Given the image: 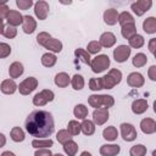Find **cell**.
I'll return each mask as SVG.
<instances>
[{"mask_svg": "<svg viewBox=\"0 0 156 156\" xmlns=\"http://www.w3.org/2000/svg\"><path fill=\"white\" fill-rule=\"evenodd\" d=\"M118 23H119L121 27H122V26H126V24H128V23H135V20H134V17L132 16V13H129L128 11H123V12H121L119 16H118Z\"/></svg>", "mask_w": 156, "mask_h": 156, "instance_id": "8d00e7d4", "label": "cell"}, {"mask_svg": "<svg viewBox=\"0 0 156 156\" xmlns=\"http://www.w3.org/2000/svg\"><path fill=\"white\" fill-rule=\"evenodd\" d=\"M0 138H1V146H4V145H5V141H6V139H5V135L1 133V134H0Z\"/></svg>", "mask_w": 156, "mask_h": 156, "instance_id": "f5cc1de1", "label": "cell"}, {"mask_svg": "<svg viewBox=\"0 0 156 156\" xmlns=\"http://www.w3.org/2000/svg\"><path fill=\"white\" fill-rule=\"evenodd\" d=\"M147 48H149V51L152 52V54L156 51V38H151V39L149 40Z\"/></svg>", "mask_w": 156, "mask_h": 156, "instance_id": "f907efd6", "label": "cell"}, {"mask_svg": "<svg viewBox=\"0 0 156 156\" xmlns=\"http://www.w3.org/2000/svg\"><path fill=\"white\" fill-rule=\"evenodd\" d=\"M119 127H121V135H122L124 141H133V140L136 139L138 133H136V129L133 124L124 122Z\"/></svg>", "mask_w": 156, "mask_h": 156, "instance_id": "ba28073f", "label": "cell"}, {"mask_svg": "<svg viewBox=\"0 0 156 156\" xmlns=\"http://www.w3.org/2000/svg\"><path fill=\"white\" fill-rule=\"evenodd\" d=\"M101 44L98 41V40H91V41H89L88 43V46H87V51L89 52V54H93V55H95V54H98V52H100V50H101Z\"/></svg>", "mask_w": 156, "mask_h": 156, "instance_id": "b9f144b4", "label": "cell"}, {"mask_svg": "<svg viewBox=\"0 0 156 156\" xmlns=\"http://www.w3.org/2000/svg\"><path fill=\"white\" fill-rule=\"evenodd\" d=\"M24 72V68H23V65L18 61H15L10 65L9 67V74H10V78L11 79H16L18 77H21Z\"/></svg>", "mask_w": 156, "mask_h": 156, "instance_id": "ffe728a7", "label": "cell"}, {"mask_svg": "<svg viewBox=\"0 0 156 156\" xmlns=\"http://www.w3.org/2000/svg\"><path fill=\"white\" fill-rule=\"evenodd\" d=\"M55 98V94L52 90L50 89H43L41 91L37 93L33 98V105L40 107V106H44L46 105L48 102H51Z\"/></svg>", "mask_w": 156, "mask_h": 156, "instance_id": "5b68a950", "label": "cell"}, {"mask_svg": "<svg viewBox=\"0 0 156 156\" xmlns=\"http://www.w3.org/2000/svg\"><path fill=\"white\" fill-rule=\"evenodd\" d=\"M143 29L146 34H154L156 33V17H147L143 22Z\"/></svg>", "mask_w": 156, "mask_h": 156, "instance_id": "484cf974", "label": "cell"}, {"mask_svg": "<svg viewBox=\"0 0 156 156\" xmlns=\"http://www.w3.org/2000/svg\"><path fill=\"white\" fill-rule=\"evenodd\" d=\"M88 102L94 108H100V107L110 108L115 105V99L112 95H107V94H102V95L93 94L88 98Z\"/></svg>", "mask_w": 156, "mask_h": 156, "instance_id": "7a4b0ae2", "label": "cell"}, {"mask_svg": "<svg viewBox=\"0 0 156 156\" xmlns=\"http://www.w3.org/2000/svg\"><path fill=\"white\" fill-rule=\"evenodd\" d=\"M147 110V101L145 99H136L132 102V111L135 115H141Z\"/></svg>", "mask_w": 156, "mask_h": 156, "instance_id": "44dd1931", "label": "cell"}, {"mask_svg": "<svg viewBox=\"0 0 156 156\" xmlns=\"http://www.w3.org/2000/svg\"><path fill=\"white\" fill-rule=\"evenodd\" d=\"M1 35H4L5 38L12 39L17 35V28L12 27L10 24H5V21H1V30H0Z\"/></svg>", "mask_w": 156, "mask_h": 156, "instance_id": "cb8c5ba5", "label": "cell"}, {"mask_svg": "<svg viewBox=\"0 0 156 156\" xmlns=\"http://www.w3.org/2000/svg\"><path fill=\"white\" fill-rule=\"evenodd\" d=\"M99 43L102 48H112L116 44V35L112 32H105L100 35Z\"/></svg>", "mask_w": 156, "mask_h": 156, "instance_id": "e0dca14e", "label": "cell"}, {"mask_svg": "<svg viewBox=\"0 0 156 156\" xmlns=\"http://www.w3.org/2000/svg\"><path fill=\"white\" fill-rule=\"evenodd\" d=\"M82 126V133L84 135H93L95 132V123L90 119H83V122L80 123Z\"/></svg>", "mask_w": 156, "mask_h": 156, "instance_id": "f546056e", "label": "cell"}, {"mask_svg": "<svg viewBox=\"0 0 156 156\" xmlns=\"http://www.w3.org/2000/svg\"><path fill=\"white\" fill-rule=\"evenodd\" d=\"M9 12H10V9L7 7V5L6 4H1L0 5V18H1V21H5L6 20Z\"/></svg>", "mask_w": 156, "mask_h": 156, "instance_id": "7dc6e473", "label": "cell"}, {"mask_svg": "<svg viewBox=\"0 0 156 156\" xmlns=\"http://www.w3.org/2000/svg\"><path fill=\"white\" fill-rule=\"evenodd\" d=\"M146 62H147V57H146V55L143 54V52H138V54H135L134 57H133V60H132L133 66L136 67V68H139V67H144V66L146 65Z\"/></svg>", "mask_w": 156, "mask_h": 156, "instance_id": "e575fe53", "label": "cell"}, {"mask_svg": "<svg viewBox=\"0 0 156 156\" xmlns=\"http://www.w3.org/2000/svg\"><path fill=\"white\" fill-rule=\"evenodd\" d=\"M154 112L156 113V100L154 101Z\"/></svg>", "mask_w": 156, "mask_h": 156, "instance_id": "11a10c76", "label": "cell"}, {"mask_svg": "<svg viewBox=\"0 0 156 156\" xmlns=\"http://www.w3.org/2000/svg\"><path fill=\"white\" fill-rule=\"evenodd\" d=\"M54 145L52 139H34L32 141V146L35 149H50V146Z\"/></svg>", "mask_w": 156, "mask_h": 156, "instance_id": "1f68e13d", "label": "cell"}, {"mask_svg": "<svg viewBox=\"0 0 156 156\" xmlns=\"http://www.w3.org/2000/svg\"><path fill=\"white\" fill-rule=\"evenodd\" d=\"M146 146L143 144H136L134 146L130 147L129 150V155L130 156H145L146 155Z\"/></svg>", "mask_w": 156, "mask_h": 156, "instance_id": "ab89813d", "label": "cell"}, {"mask_svg": "<svg viewBox=\"0 0 156 156\" xmlns=\"http://www.w3.org/2000/svg\"><path fill=\"white\" fill-rule=\"evenodd\" d=\"M49 9L50 7H49V4L46 1H44V0L37 1L34 4V13H35L37 18L40 20V21L46 20V17L49 15Z\"/></svg>", "mask_w": 156, "mask_h": 156, "instance_id": "30bf717a", "label": "cell"}, {"mask_svg": "<svg viewBox=\"0 0 156 156\" xmlns=\"http://www.w3.org/2000/svg\"><path fill=\"white\" fill-rule=\"evenodd\" d=\"M73 115L78 119H85V117L88 116V107L83 104H78L73 108Z\"/></svg>", "mask_w": 156, "mask_h": 156, "instance_id": "d6a6232c", "label": "cell"}, {"mask_svg": "<svg viewBox=\"0 0 156 156\" xmlns=\"http://www.w3.org/2000/svg\"><path fill=\"white\" fill-rule=\"evenodd\" d=\"M71 84L74 90H82L84 88V78L80 74H74L71 79Z\"/></svg>", "mask_w": 156, "mask_h": 156, "instance_id": "60d3db41", "label": "cell"}, {"mask_svg": "<svg viewBox=\"0 0 156 156\" xmlns=\"http://www.w3.org/2000/svg\"><path fill=\"white\" fill-rule=\"evenodd\" d=\"M119 151H121V147L117 144H104L100 146L101 156H117Z\"/></svg>", "mask_w": 156, "mask_h": 156, "instance_id": "5bb4252c", "label": "cell"}, {"mask_svg": "<svg viewBox=\"0 0 156 156\" xmlns=\"http://www.w3.org/2000/svg\"><path fill=\"white\" fill-rule=\"evenodd\" d=\"M128 41H129V46H130V48H133V49H139V48H141V46L144 45L145 39H144L143 35H140V34H135V35L132 37Z\"/></svg>", "mask_w": 156, "mask_h": 156, "instance_id": "f35d334b", "label": "cell"}, {"mask_svg": "<svg viewBox=\"0 0 156 156\" xmlns=\"http://www.w3.org/2000/svg\"><path fill=\"white\" fill-rule=\"evenodd\" d=\"M89 89L93 91H98L104 89L102 88V83H101V78H90L89 80Z\"/></svg>", "mask_w": 156, "mask_h": 156, "instance_id": "7bdbcfd3", "label": "cell"}, {"mask_svg": "<svg viewBox=\"0 0 156 156\" xmlns=\"http://www.w3.org/2000/svg\"><path fill=\"white\" fill-rule=\"evenodd\" d=\"M62 43L58 40V39H56V38H51L46 44H45V49H48L49 51H51L52 54H57V52H61V50H62Z\"/></svg>", "mask_w": 156, "mask_h": 156, "instance_id": "4316f807", "label": "cell"}, {"mask_svg": "<svg viewBox=\"0 0 156 156\" xmlns=\"http://www.w3.org/2000/svg\"><path fill=\"white\" fill-rule=\"evenodd\" d=\"M52 156H63V155H62V154H58V152H57V154H54Z\"/></svg>", "mask_w": 156, "mask_h": 156, "instance_id": "9f6ffc18", "label": "cell"}, {"mask_svg": "<svg viewBox=\"0 0 156 156\" xmlns=\"http://www.w3.org/2000/svg\"><path fill=\"white\" fill-rule=\"evenodd\" d=\"M118 136V130L115 126H108L102 130V138L107 141H115Z\"/></svg>", "mask_w": 156, "mask_h": 156, "instance_id": "d4e9b609", "label": "cell"}, {"mask_svg": "<svg viewBox=\"0 0 156 156\" xmlns=\"http://www.w3.org/2000/svg\"><path fill=\"white\" fill-rule=\"evenodd\" d=\"M1 156H16L12 151H4L2 154H1Z\"/></svg>", "mask_w": 156, "mask_h": 156, "instance_id": "816d5d0a", "label": "cell"}, {"mask_svg": "<svg viewBox=\"0 0 156 156\" xmlns=\"http://www.w3.org/2000/svg\"><path fill=\"white\" fill-rule=\"evenodd\" d=\"M63 151L67 156H76L78 152V144L74 140H69L68 143L63 144Z\"/></svg>", "mask_w": 156, "mask_h": 156, "instance_id": "836d02e7", "label": "cell"}, {"mask_svg": "<svg viewBox=\"0 0 156 156\" xmlns=\"http://www.w3.org/2000/svg\"><path fill=\"white\" fill-rule=\"evenodd\" d=\"M54 82H55V84H56L58 88H66V87H68V84L71 83V78H69L68 73H66V72H58V73L55 76Z\"/></svg>", "mask_w": 156, "mask_h": 156, "instance_id": "7402d4cb", "label": "cell"}, {"mask_svg": "<svg viewBox=\"0 0 156 156\" xmlns=\"http://www.w3.org/2000/svg\"><path fill=\"white\" fill-rule=\"evenodd\" d=\"M147 76L152 82H156V66L155 65L150 66V68L147 69Z\"/></svg>", "mask_w": 156, "mask_h": 156, "instance_id": "681fc988", "label": "cell"}, {"mask_svg": "<svg viewBox=\"0 0 156 156\" xmlns=\"http://www.w3.org/2000/svg\"><path fill=\"white\" fill-rule=\"evenodd\" d=\"M33 4L34 2L32 0H16V5L20 10H28L33 6Z\"/></svg>", "mask_w": 156, "mask_h": 156, "instance_id": "bcb514c9", "label": "cell"}, {"mask_svg": "<svg viewBox=\"0 0 156 156\" xmlns=\"http://www.w3.org/2000/svg\"><path fill=\"white\" fill-rule=\"evenodd\" d=\"M10 136H11V139H12L15 143H21V141L24 140L26 134H24V132H23L22 128H20V127H13V128L11 129V132H10Z\"/></svg>", "mask_w": 156, "mask_h": 156, "instance_id": "4dcf8cb0", "label": "cell"}, {"mask_svg": "<svg viewBox=\"0 0 156 156\" xmlns=\"http://www.w3.org/2000/svg\"><path fill=\"white\" fill-rule=\"evenodd\" d=\"M121 80H122V72L119 69H117V68L110 69L107 72V74L101 77V83H102V88L104 89H112L113 87L119 84Z\"/></svg>", "mask_w": 156, "mask_h": 156, "instance_id": "3957f363", "label": "cell"}, {"mask_svg": "<svg viewBox=\"0 0 156 156\" xmlns=\"http://www.w3.org/2000/svg\"><path fill=\"white\" fill-rule=\"evenodd\" d=\"M108 67H110V58L107 55L101 54V55H98L94 58H91L90 68L94 73H101L105 69H107Z\"/></svg>", "mask_w": 156, "mask_h": 156, "instance_id": "277c9868", "label": "cell"}, {"mask_svg": "<svg viewBox=\"0 0 156 156\" xmlns=\"http://www.w3.org/2000/svg\"><path fill=\"white\" fill-rule=\"evenodd\" d=\"M51 39V35L48 33V32H40L38 35H37V43L41 46H45V44Z\"/></svg>", "mask_w": 156, "mask_h": 156, "instance_id": "ee69618b", "label": "cell"}, {"mask_svg": "<svg viewBox=\"0 0 156 156\" xmlns=\"http://www.w3.org/2000/svg\"><path fill=\"white\" fill-rule=\"evenodd\" d=\"M23 18H24V16H22L20 13V11L10 10V12H9L7 17H6V22H7V24H10L12 27H17V26L23 23Z\"/></svg>", "mask_w": 156, "mask_h": 156, "instance_id": "4fadbf2b", "label": "cell"}, {"mask_svg": "<svg viewBox=\"0 0 156 156\" xmlns=\"http://www.w3.org/2000/svg\"><path fill=\"white\" fill-rule=\"evenodd\" d=\"M26 130L35 139H45L54 133L55 122L49 111L35 110L28 115L24 122Z\"/></svg>", "mask_w": 156, "mask_h": 156, "instance_id": "6da1fadb", "label": "cell"}, {"mask_svg": "<svg viewBox=\"0 0 156 156\" xmlns=\"http://www.w3.org/2000/svg\"><path fill=\"white\" fill-rule=\"evenodd\" d=\"M37 87H38V79L35 77H28L20 83L18 91L22 95H29L33 90H35Z\"/></svg>", "mask_w": 156, "mask_h": 156, "instance_id": "8992f818", "label": "cell"}, {"mask_svg": "<svg viewBox=\"0 0 156 156\" xmlns=\"http://www.w3.org/2000/svg\"><path fill=\"white\" fill-rule=\"evenodd\" d=\"M56 61H57V57H56V55L52 54V52H45V54L41 56V65H43L44 67H49V68H50V67L55 66Z\"/></svg>", "mask_w": 156, "mask_h": 156, "instance_id": "f1b7e54d", "label": "cell"}, {"mask_svg": "<svg viewBox=\"0 0 156 156\" xmlns=\"http://www.w3.org/2000/svg\"><path fill=\"white\" fill-rule=\"evenodd\" d=\"M11 54V46L6 43H0V57L5 58Z\"/></svg>", "mask_w": 156, "mask_h": 156, "instance_id": "f6af8a7d", "label": "cell"}, {"mask_svg": "<svg viewBox=\"0 0 156 156\" xmlns=\"http://www.w3.org/2000/svg\"><path fill=\"white\" fill-rule=\"evenodd\" d=\"M74 56H76L77 58H79L83 63L90 66V63H91V57H90V54H89L87 50H84V49H82V48H78V49L74 50Z\"/></svg>", "mask_w": 156, "mask_h": 156, "instance_id": "83f0119b", "label": "cell"}, {"mask_svg": "<svg viewBox=\"0 0 156 156\" xmlns=\"http://www.w3.org/2000/svg\"><path fill=\"white\" fill-rule=\"evenodd\" d=\"M56 139H57V141L60 143V144H66V143H68L69 140H72V135H71V133L67 130V129H60L57 133H56Z\"/></svg>", "mask_w": 156, "mask_h": 156, "instance_id": "74e56055", "label": "cell"}, {"mask_svg": "<svg viewBox=\"0 0 156 156\" xmlns=\"http://www.w3.org/2000/svg\"><path fill=\"white\" fill-rule=\"evenodd\" d=\"M145 83V78L139 72H132L127 77V84L132 88H140Z\"/></svg>", "mask_w": 156, "mask_h": 156, "instance_id": "7c38bea8", "label": "cell"}, {"mask_svg": "<svg viewBox=\"0 0 156 156\" xmlns=\"http://www.w3.org/2000/svg\"><path fill=\"white\" fill-rule=\"evenodd\" d=\"M121 34H122V37L124 39H128V40L132 37H134L135 34H138L136 33V26H135V23H128L126 26H122L121 27Z\"/></svg>", "mask_w": 156, "mask_h": 156, "instance_id": "603a6c76", "label": "cell"}, {"mask_svg": "<svg viewBox=\"0 0 156 156\" xmlns=\"http://www.w3.org/2000/svg\"><path fill=\"white\" fill-rule=\"evenodd\" d=\"M154 56H155V58H156V51H155V52H154Z\"/></svg>", "mask_w": 156, "mask_h": 156, "instance_id": "680465c9", "label": "cell"}, {"mask_svg": "<svg viewBox=\"0 0 156 156\" xmlns=\"http://www.w3.org/2000/svg\"><path fill=\"white\" fill-rule=\"evenodd\" d=\"M22 29L26 34H32L34 33V30L37 29V21L29 16V15H26L24 18H23V23H22Z\"/></svg>", "mask_w": 156, "mask_h": 156, "instance_id": "2e32d148", "label": "cell"}, {"mask_svg": "<svg viewBox=\"0 0 156 156\" xmlns=\"http://www.w3.org/2000/svg\"><path fill=\"white\" fill-rule=\"evenodd\" d=\"M0 89H1V93H2V94L11 95V94H13V93L18 89V85L15 83L13 79H5V80L1 82Z\"/></svg>", "mask_w": 156, "mask_h": 156, "instance_id": "ac0fdd59", "label": "cell"}, {"mask_svg": "<svg viewBox=\"0 0 156 156\" xmlns=\"http://www.w3.org/2000/svg\"><path fill=\"white\" fill-rule=\"evenodd\" d=\"M152 156H156V150H154V151H152Z\"/></svg>", "mask_w": 156, "mask_h": 156, "instance_id": "6f0895ef", "label": "cell"}, {"mask_svg": "<svg viewBox=\"0 0 156 156\" xmlns=\"http://www.w3.org/2000/svg\"><path fill=\"white\" fill-rule=\"evenodd\" d=\"M34 156H52V152L50 151V149H37Z\"/></svg>", "mask_w": 156, "mask_h": 156, "instance_id": "c3c4849f", "label": "cell"}, {"mask_svg": "<svg viewBox=\"0 0 156 156\" xmlns=\"http://www.w3.org/2000/svg\"><path fill=\"white\" fill-rule=\"evenodd\" d=\"M108 108L106 107H100V108H95L93 112V122L96 126H102L107 122L108 119Z\"/></svg>", "mask_w": 156, "mask_h": 156, "instance_id": "8fae6325", "label": "cell"}, {"mask_svg": "<svg viewBox=\"0 0 156 156\" xmlns=\"http://www.w3.org/2000/svg\"><path fill=\"white\" fill-rule=\"evenodd\" d=\"M152 6L151 0H138L130 5V10L136 15V16H143L146 11H149Z\"/></svg>", "mask_w": 156, "mask_h": 156, "instance_id": "9c48e42d", "label": "cell"}, {"mask_svg": "<svg viewBox=\"0 0 156 156\" xmlns=\"http://www.w3.org/2000/svg\"><path fill=\"white\" fill-rule=\"evenodd\" d=\"M118 11L115 10V9H107L105 10L104 12V22L107 24V26H115L117 22H118Z\"/></svg>", "mask_w": 156, "mask_h": 156, "instance_id": "9a60e30c", "label": "cell"}, {"mask_svg": "<svg viewBox=\"0 0 156 156\" xmlns=\"http://www.w3.org/2000/svg\"><path fill=\"white\" fill-rule=\"evenodd\" d=\"M140 129L144 134H152L156 132V122L152 118H144L140 122Z\"/></svg>", "mask_w": 156, "mask_h": 156, "instance_id": "d6986e66", "label": "cell"}, {"mask_svg": "<svg viewBox=\"0 0 156 156\" xmlns=\"http://www.w3.org/2000/svg\"><path fill=\"white\" fill-rule=\"evenodd\" d=\"M67 130L71 133L72 136H76V135H78V134L82 132V126H80V123H79L78 121L72 119V121H69L68 124H67Z\"/></svg>", "mask_w": 156, "mask_h": 156, "instance_id": "d590c367", "label": "cell"}, {"mask_svg": "<svg viewBox=\"0 0 156 156\" xmlns=\"http://www.w3.org/2000/svg\"><path fill=\"white\" fill-rule=\"evenodd\" d=\"M80 156H91V154H90L89 151H83V152L80 154Z\"/></svg>", "mask_w": 156, "mask_h": 156, "instance_id": "db71d44e", "label": "cell"}, {"mask_svg": "<svg viewBox=\"0 0 156 156\" xmlns=\"http://www.w3.org/2000/svg\"><path fill=\"white\" fill-rule=\"evenodd\" d=\"M132 49L128 45H118L116 49H113V58L116 62H126L128 57L130 56Z\"/></svg>", "mask_w": 156, "mask_h": 156, "instance_id": "52a82bcc", "label": "cell"}]
</instances>
